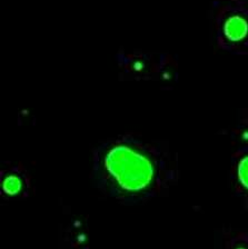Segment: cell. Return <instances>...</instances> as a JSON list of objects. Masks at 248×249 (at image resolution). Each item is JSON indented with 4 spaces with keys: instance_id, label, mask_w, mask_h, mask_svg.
Here are the masks:
<instances>
[{
    "instance_id": "cell-1",
    "label": "cell",
    "mask_w": 248,
    "mask_h": 249,
    "mask_svg": "<svg viewBox=\"0 0 248 249\" xmlns=\"http://www.w3.org/2000/svg\"><path fill=\"white\" fill-rule=\"evenodd\" d=\"M105 166L124 188L138 190L149 184L154 175L150 159L128 145H117L108 151Z\"/></svg>"
},
{
    "instance_id": "cell-4",
    "label": "cell",
    "mask_w": 248,
    "mask_h": 249,
    "mask_svg": "<svg viewBox=\"0 0 248 249\" xmlns=\"http://www.w3.org/2000/svg\"><path fill=\"white\" fill-rule=\"evenodd\" d=\"M238 176L242 184L248 188V157L240 160L238 165Z\"/></svg>"
},
{
    "instance_id": "cell-3",
    "label": "cell",
    "mask_w": 248,
    "mask_h": 249,
    "mask_svg": "<svg viewBox=\"0 0 248 249\" xmlns=\"http://www.w3.org/2000/svg\"><path fill=\"white\" fill-rule=\"evenodd\" d=\"M21 187V181L17 176H9L3 181V188L7 193L16 194Z\"/></svg>"
},
{
    "instance_id": "cell-2",
    "label": "cell",
    "mask_w": 248,
    "mask_h": 249,
    "mask_svg": "<svg viewBox=\"0 0 248 249\" xmlns=\"http://www.w3.org/2000/svg\"><path fill=\"white\" fill-rule=\"evenodd\" d=\"M222 34L231 45L243 44L248 39V20L242 15H231L224 21Z\"/></svg>"
}]
</instances>
